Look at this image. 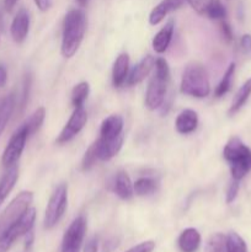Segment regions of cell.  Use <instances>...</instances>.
<instances>
[{
    "mask_svg": "<svg viewBox=\"0 0 251 252\" xmlns=\"http://www.w3.org/2000/svg\"><path fill=\"white\" fill-rule=\"evenodd\" d=\"M86 31V16L83 10L71 9L63 21L61 52L64 58H71L80 47Z\"/></svg>",
    "mask_w": 251,
    "mask_h": 252,
    "instance_id": "obj_1",
    "label": "cell"
},
{
    "mask_svg": "<svg viewBox=\"0 0 251 252\" xmlns=\"http://www.w3.org/2000/svg\"><path fill=\"white\" fill-rule=\"evenodd\" d=\"M223 157L229 164L234 180L240 181L251 171V149L238 137L228 140L223 149Z\"/></svg>",
    "mask_w": 251,
    "mask_h": 252,
    "instance_id": "obj_2",
    "label": "cell"
},
{
    "mask_svg": "<svg viewBox=\"0 0 251 252\" xmlns=\"http://www.w3.org/2000/svg\"><path fill=\"white\" fill-rule=\"evenodd\" d=\"M155 73L150 79L145 94V106L149 110H157L161 107L166 97L167 86L170 83V68L164 58L155 61Z\"/></svg>",
    "mask_w": 251,
    "mask_h": 252,
    "instance_id": "obj_3",
    "label": "cell"
},
{
    "mask_svg": "<svg viewBox=\"0 0 251 252\" xmlns=\"http://www.w3.org/2000/svg\"><path fill=\"white\" fill-rule=\"evenodd\" d=\"M180 90L185 95L196 98H203L209 95L211 84H209L208 73L203 64L198 62H192L187 64L182 74Z\"/></svg>",
    "mask_w": 251,
    "mask_h": 252,
    "instance_id": "obj_4",
    "label": "cell"
},
{
    "mask_svg": "<svg viewBox=\"0 0 251 252\" xmlns=\"http://www.w3.org/2000/svg\"><path fill=\"white\" fill-rule=\"evenodd\" d=\"M36 209L29 208L16 221L10 224L0 234V252H7L20 236L26 235L33 228Z\"/></svg>",
    "mask_w": 251,
    "mask_h": 252,
    "instance_id": "obj_5",
    "label": "cell"
},
{
    "mask_svg": "<svg viewBox=\"0 0 251 252\" xmlns=\"http://www.w3.org/2000/svg\"><path fill=\"white\" fill-rule=\"evenodd\" d=\"M66 206H68V186L65 184H61L56 187L47 204L43 220L44 228H54L65 213Z\"/></svg>",
    "mask_w": 251,
    "mask_h": 252,
    "instance_id": "obj_6",
    "label": "cell"
},
{
    "mask_svg": "<svg viewBox=\"0 0 251 252\" xmlns=\"http://www.w3.org/2000/svg\"><path fill=\"white\" fill-rule=\"evenodd\" d=\"M33 201V193L31 191H22L10 202L9 206L5 208L2 214L0 216V229L4 230L5 228L16 221L27 209L30 204Z\"/></svg>",
    "mask_w": 251,
    "mask_h": 252,
    "instance_id": "obj_7",
    "label": "cell"
},
{
    "mask_svg": "<svg viewBox=\"0 0 251 252\" xmlns=\"http://www.w3.org/2000/svg\"><path fill=\"white\" fill-rule=\"evenodd\" d=\"M85 234L86 219L85 217L79 216L78 218L71 221L69 228L64 233L61 252H80Z\"/></svg>",
    "mask_w": 251,
    "mask_h": 252,
    "instance_id": "obj_8",
    "label": "cell"
},
{
    "mask_svg": "<svg viewBox=\"0 0 251 252\" xmlns=\"http://www.w3.org/2000/svg\"><path fill=\"white\" fill-rule=\"evenodd\" d=\"M27 138H29V132H27L26 127L21 125L11 135L4 153H2L1 162L5 167L12 166V165L19 161L20 157H21L22 152L25 149Z\"/></svg>",
    "mask_w": 251,
    "mask_h": 252,
    "instance_id": "obj_9",
    "label": "cell"
},
{
    "mask_svg": "<svg viewBox=\"0 0 251 252\" xmlns=\"http://www.w3.org/2000/svg\"><path fill=\"white\" fill-rule=\"evenodd\" d=\"M86 122H88V113H86V111L84 110V107H76L74 112L71 113L66 125L62 129L61 134L57 138V143L58 144L68 143L69 140L73 139L76 134L81 132V129L85 127Z\"/></svg>",
    "mask_w": 251,
    "mask_h": 252,
    "instance_id": "obj_10",
    "label": "cell"
},
{
    "mask_svg": "<svg viewBox=\"0 0 251 252\" xmlns=\"http://www.w3.org/2000/svg\"><path fill=\"white\" fill-rule=\"evenodd\" d=\"M187 2L199 15L212 20H224L226 17V9L220 0H187Z\"/></svg>",
    "mask_w": 251,
    "mask_h": 252,
    "instance_id": "obj_11",
    "label": "cell"
},
{
    "mask_svg": "<svg viewBox=\"0 0 251 252\" xmlns=\"http://www.w3.org/2000/svg\"><path fill=\"white\" fill-rule=\"evenodd\" d=\"M95 143L96 154H97L98 160L101 161H107L111 160L113 157L118 154L123 145V135H120L113 139H103L98 138Z\"/></svg>",
    "mask_w": 251,
    "mask_h": 252,
    "instance_id": "obj_12",
    "label": "cell"
},
{
    "mask_svg": "<svg viewBox=\"0 0 251 252\" xmlns=\"http://www.w3.org/2000/svg\"><path fill=\"white\" fill-rule=\"evenodd\" d=\"M30 30V15L26 9H20L11 22L10 32L16 43H22L26 39Z\"/></svg>",
    "mask_w": 251,
    "mask_h": 252,
    "instance_id": "obj_13",
    "label": "cell"
},
{
    "mask_svg": "<svg viewBox=\"0 0 251 252\" xmlns=\"http://www.w3.org/2000/svg\"><path fill=\"white\" fill-rule=\"evenodd\" d=\"M187 0H162L152 10L149 15V24L155 26L159 25L170 12L180 9Z\"/></svg>",
    "mask_w": 251,
    "mask_h": 252,
    "instance_id": "obj_14",
    "label": "cell"
},
{
    "mask_svg": "<svg viewBox=\"0 0 251 252\" xmlns=\"http://www.w3.org/2000/svg\"><path fill=\"white\" fill-rule=\"evenodd\" d=\"M155 66V59L154 57L147 56L132 69L129 75L127 76V84L128 85H135L139 84L140 81L144 80L148 75L150 74L152 69Z\"/></svg>",
    "mask_w": 251,
    "mask_h": 252,
    "instance_id": "obj_15",
    "label": "cell"
},
{
    "mask_svg": "<svg viewBox=\"0 0 251 252\" xmlns=\"http://www.w3.org/2000/svg\"><path fill=\"white\" fill-rule=\"evenodd\" d=\"M174 29L175 21L171 19L165 24V26L162 27L157 34H155L154 38H153V48H154V51L157 52V53L161 54L169 48L172 34H174Z\"/></svg>",
    "mask_w": 251,
    "mask_h": 252,
    "instance_id": "obj_16",
    "label": "cell"
},
{
    "mask_svg": "<svg viewBox=\"0 0 251 252\" xmlns=\"http://www.w3.org/2000/svg\"><path fill=\"white\" fill-rule=\"evenodd\" d=\"M17 179H19V167L17 165H12V166L6 167V171L4 172L1 177H0V206L5 202L10 192L16 185Z\"/></svg>",
    "mask_w": 251,
    "mask_h": 252,
    "instance_id": "obj_17",
    "label": "cell"
},
{
    "mask_svg": "<svg viewBox=\"0 0 251 252\" xmlns=\"http://www.w3.org/2000/svg\"><path fill=\"white\" fill-rule=\"evenodd\" d=\"M177 245L181 252H196L201 245V234L194 228H187L180 234Z\"/></svg>",
    "mask_w": 251,
    "mask_h": 252,
    "instance_id": "obj_18",
    "label": "cell"
},
{
    "mask_svg": "<svg viewBox=\"0 0 251 252\" xmlns=\"http://www.w3.org/2000/svg\"><path fill=\"white\" fill-rule=\"evenodd\" d=\"M123 130V120L121 116L112 115L108 116L106 120H103L100 129V138L103 139H113L120 135H122Z\"/></svg>",
    "mask_w": 251,
    "mask_h": 252,
    "instance_id": "obj_19",
    "label": "cell"
},
{
    "mask_svg": "<svg viewBox=\"0 0 251 252\" xmlns=\"http://www.w3.org/2000/svg\"><path fill=\"white\" fill-rule=\"evenodd\" d=\"M198 126V115L193 110H185L177 116L175 127L176 130L181 134H188L192 133Z\"/></svg>",
    "mask_w": 251,
    "mask_h": 252,
    "instance_id": "obj_20",
    "label": "cell"
},
{
    "mask_svg": "<svg viewBox=\"0 0 251 252\" xmlns=\"http://www.w3.org/2000/svg\"><path fill=\"white\" fill-rule=\"evenodd\" d=\"M128 69H129V57L127 53H122L115 61L112 69V83L116 88H120L127 81Z\"/></svg>",
    "mask_w": 251,
    "mask_h": 252,
    "instance_id": "obj_21",
    "label": "cell"
},
{
    "mask_svg": "<svg viewBox=\"0 0 251 252\" xmlns=\"http://www.w3.org/2000/svg\"><path fill=\"white\" fill-rule=\"evenodd\" d=\"M113 191L123 201L132 199V197L134 196V189H133V184L130 181L129 176L127 175V172L120 171L116 175Z\"/></svg>",
    "mask_w": 251,
    "mask_h": 252,
    "instance_id": "obj_22",
    "label": "cell"
},
{
    "mask_svg": "<svg viewBox=\"0 0 251 252\" xmlns=\"http://www.w3.org/2000/svg\"><path fill=\"white\" fill-rule=\"evenodd\" d=\"M251 95V78L248 79L243 85L240 86V89L238 90V93L235 94L233 98V102H231L230 108H229V115L233 116L243 107L246 103L248 98L250 97Z\"/></svg>",
    "mask_w": 251,
    "mask_h": 252,
    "instance_id": "obj_23",
    "label": "cell"
},
{
    "mask_svg": "<svg viewBox=\"0 0 251 252\" xmlns=\"http://www.w3.org/2000/svg\"><path fill=\"white\" fill-rule=\"evenodd\" d=\"M15 107V97L14 95H9L2 100L0 103V135L4 132L7 122L12 115V111Z\"/></svg>",
    "mask_w": 251,
    "mask_h": 252,
    "instance_id": "obj_24",
    "label": "cell"
},
{
    "mask_svg": "<svg viewBox=\"0 0 251 252\" xmlns=\"http://www.w3.org/2000/svg\"><path fill=\"white\" fill-rule=\"evenodd\" d=\"M44 117H46V110H44V107H38L29 118H27L26 122L24 123V126L26 127L27 132H29V137H31L34 133L38 132L41 126L43 125Z\"/></svg>",
    "mask_w": 251,
    "mask_h": 252,
    "instance_id": "obj_25",
    "label": "cell"
},
{
    "mask_svg": "<svg viewBox=\"0 0 251 252\" xmlns=\"http://www.w3.org/2000/svg\"><path fill=\"white\" fill-rule=\"evenodd\" d=\"M89 93H90V85L86 81L79 83L78 85L74 86L73 91H71V103H73L74 108L83 107L84 102L88 98Z\"/></svg>",
    "mask_w": 251,
    "mask_h": 252,
    "instance_id": "obj_26",
    "label": "cell"
},
{
    "mask_svg": "<svg viewBox=\"0 0 251 252\" xmlns=\"http://www.w3.org/2000/svg\"><path fill=\"white\" fill-rule=\"evenodd\" d=\"M234 73H235V63H230L229 64L228 69L225 70V73H224L220 83H219L218 86L216 88V91H214L216 97H221V96H224L229 90H230Z\"/></svg>",
    "mask_w": 251,
    "mask_h": 252,
    "instance_id": "obj_27",
    "label": "cell"
},
{
    "mask_svg": "<svg viewBox=\"0 0 251 252\" xmlns=\"http://www.w3.org/2000/svg\"><path fill=\"white\" fill-rule=\"evenodd\" d=\"M133 189H134V193L137 196H149V194L154 193L155 189H157V182L150 177H140L133 185Z\"/></svg>",
    "mask_w": 251,
    "mask_h": 252,
    "instance_id": "obj_28",
    "label": "cell"
},
{
    "mask_svg": "<svg viewBox=\"0 0 251 252\" xmlns=\"http://www.w3.org/2000/svg\"><path fill=\"white\" fill-rule=\"evenodd\" d=\"M226 236L221 233H216L207 240L204 252H225Z\"/></svg>",
    "mask_w": 251,
    "mask_h": 252,
    "instance_id": "obj_29",
    "label": "cell"
},
{
    "mask_svg": "<svg viewBox=\"0 0 251 252\" xmlns=\"http://www.w3.org/2000/svg\"><path fill=\"white\" fill-rule=\"evenodd\" d=\"M225 252H248V246L239 234L231 231L226 236Z\"/></svg>",
    "mask_w": 251,
    "mask_h": 252,
    "instance_id": "obj_30",
    "label": "cell"
},
{
    "mask_svg": "<svg viewBox=\"0 0 251 252\" xmlns=\"http://www.w3.org/2000/svg\"><path fill=\"white\" fill-rule=\"evenodd\" d=\"M97 160L98 158H97V154H96L95 143H93V144L89 147V149L86 150L85 155H84L83 161H81V169H83L84 171H88V170H90L91 167L96 164Z\"/></svg>",
    "mask_w": 251,
    "mask_h": 252,
    "instance_id": "obj_31",
    "label": "cell"
},
{
    "mask_svg": "<svg viewBox=\"0 0 251 252\" xmlns=\"http://www.w3.org/2000/svg\"><path fill=\"white\" fill-rule=\"evenodd\" d=\"M238 193H239V181L238 180L233 179V181L229 184L228 189H226V194H225L226 203L228 204L233 203V202L236 199V197H238Z\"/></svg>",
    "mask_w": 251,
    "mask_h": 252,
    "instance_id": "obj_32",
    "label": "cell"
},
{
    "mask_svg": "<svg viewBox=\"0 0 251 252\" xmlns=\"http://www.w3.org/2000/svg\"><path fill=\"white\" fill-rule=\"evenodd\" d=\"M155 249V243L154 241H144V243H140L138 245H135L134 248L129 249L126 252H153Z\"/></svg>",
    "mask_w": 251,
    "mask_h": 252,
    "instance_id": "obj_33",
    "label": "cell"
},
{
    "mask_svg": "<svg viewBox=\"0 0 251 252\" xmlns=\"http://www.w3.org/2000/svg\"><path fill=\"white\" fill-rule=\"evenodd\" d=\"M98 251V239L96 236L89 239L84 246V252H97Z\"/></svg>",
    "mask_w": 251,
    "mask_h": 252,
    "instance_id": "obj_34",
    "label": "cell"
},
{
    "mask_svg": "<svg viewBox=\"0 0 251 252\" xmlns=\"http://www.w3.org/2000/svg\"><path fill=\"white\" fill-rule=\"evenodd\" d=\"M30 84H31V78H30V75H26L25 76V80H24V93H22L21 108L25 107V105H26V102H27V98H29Z\"/></svg>",
    "mask_w": 251,
    "mask_h": 252,
    "instance_id": "obj_35",
    "label": "cell"
},
{
    "mask_svg": "<svg viewBox=\"0 0 251 252\" xmlns=\"http://www.w3.org/2000/svg\"><path fill=\"white\" fill-rule=\"evenodd\" d=\"M221 33H223L224 38L228 42H230L233 39V31H231L230 25L224 21V20H221Z\"/></svg>",
    "mask_w": 251,
    "mask_h": 252,
    "instance_id": "obj_36",
    "label": "cell"
},
{
    "mask_svg": "<svg viewBox=\"0 0 251 252\" xmlns=\"http://www.w3.org/2000/svg\"><path fill=\"white\" fill-rule=\"evenodd\" d=\"M34 4L41 11H47L51 7L52 0H34Z\"/></svg>",
    "mask_w": 251,
    "mask_h": 252,
    "instance_id": "obj_37",
    "label": "cell"
},
{
    "mask_svg": "<svg viewBox=\"0 0 251 252\" xmlns=\"http://www.w3.org/2000/svg\"><path fill=\"white\" fill-rule=\"evenodd\" d=\"M241 47L245 52L251 51V36L250 34H244L241 37Z\"/></svg>",
    "mask_w": 251,
    "mask_h": 252,
    "instance_id": "obj_38",
    "label": "cell"
},
{
    "mask_svg": "<svg viewBox=\"0 0 251 252\" xmlns=\"http://www.w3.org/2000/svg\"><path fill=\"white\" fill-rule=\"evenodd\" d=\"M26 239H25V250H31L32 248V244H33V233L31 231H29V233L26 234Z\"/></svg>",
    "mask_w": 251,
    "mask_h": 252,
    "instance_id": "obj_39",
    "label": "cell"
},
{
    "mask_svg": "<svg viewBox=\"0 0 251 252\" xmlns=\"http://www.w3.org/2000/svg\"><path fill=\"white\" fill-rule=\"evenodd\" d=\"M117 241L116 240H108L107 243H105V245H103V251L102 252H111L113 250V249L117 248Z\"/></svg>",
    "mask_w": 251,
    "mask_h": 252,
    "instance_id": "obj_40",
    "label": "cell"
},
{
    "mask_svg": "<svg viewBox=\"0 0 251 252\" xmlns=\"http://www.w3.org/2000/svg\"><path fill=\"white\" fill-rule=\"evenodd\" d=\"M6 79H7L6 69H5L2 65H0V88L5 85V83H6Z\"/></svg>",
    "mask_w": 251,
    "mask_h": 252,
    "instance_id": "obj_41",
    "label": "cell"
},
{
    "mask_svg": "<svg viewBox=\"0 0 251 252\" xmlns=\"http://www.w3.org/2000/svg\"><path fill=\"white\" fill-rule=\"evenodd\" d=\"M17 0H4V6L5 9H6L7 12H11L12 9L15 7V5H16Z\"/></svg>",
    "mask_w": 251,
    "mask_h": 252,
    "instance_id": "obj_42",
    "label": "cell"
},
{
    "mask_svg": "<svg viewBox=\"0 0 251 252\" xmlns=\"http://www.w3.org/2000/svg\"><path fill=\"white\" fill-rule=\"evenodd\" d=\"M76 1H78V4L80 5V6H85L89 2V0H76Z\"/></svg>",
    "mask_w": 251,
    "mask_h": 252,
    "instance_id": "obj_43",
    "label": "cell"
},
{
    "mask_svg": "<svg viewBox=\"0 0 251 252\" xmlns=\"http://www.w3.org/2000/svg\"><path fill=\"white\" fill-rule=\"evenodd\" d=\"M25 252H30V250H25Z\"/></svg>",
    "mask_w": 251,
    "mask_h": 252,
    "instance_id": "obj_44",
    "label": "cell"
}]
</instances>
